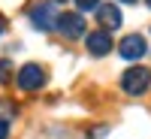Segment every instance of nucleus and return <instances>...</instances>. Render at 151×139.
<instances>
[{"mask_svg": "<svg viewBox=\"0 0 151 139\" xmlns=\"http://www.w3.org/2000/svg\"><path fill=\"white\" fill-rule=\"evenodd\" d=\"M148 85H151V70H145V67H130V70H124V76H121V91L130 94V97L145 94Z\"/></svg>", "mask_w": 151, "mask_h": 139, "instance_id": "nucleus-1", "label": "nucleus"}, {"mask_svg": "<svg viewBox=\"0 0 151 139\" xmlns=\"http://www.w3.org/2000/svg\"><path fill=\"white\" fill-rule=\"evenodd\" d=\"M15 82H18L21 91H40L45 85V70L40 64H24L18 70V76H15Z\"/></svg>", "mask_w": 151, "mask_h": 139, "instance_id": "nucleus-2", "label": "nucleus"}, {"mask_svg": "<svg viewBox=\"0 0 151 139\" xmlns=\"http://www.w3.org/2000/svg\"><path fill=\"white\" fill-rule=\"evenodd\" d=\"M30 21L36 30H52L58 24V12H55V3L52 0H42V3H36L30 9Z\"/></svg>", "mask_w": 151, "mask_h": 139, "instance_id": "nucleus-3", "label": "nucleus"}, {"mask_svg": "<svg viewBox=\"0 0 151 139\" xmlns=\"http://www.w3.org/2000/svg\"><path fill=\"white\" fill-rule=\"evenodd\" d=\"M55 27L64 33L67 40H79V36L85 33V18H82V12H64V15H58Z\"/></svg>", "mask_w": 151, "mask_h": 139, "instance_id": "nucleus-4", "label": "nucleus"}, {"mask_svg": "<svg viewBox=\"0 0 151 139\" xmlns=\"http://www.w3.org/2000/svg\"><path fill=\"white\" fill-rule=\"evenodd\" d=\"M145 52H148V42H145V36H139V33L124 36L121 45H118V55L124 60H139V58H145Z\"/></svg>", "mask_w": 151, "mask_h": 139, "instance_id": "nucleus-5", "label": "nucleus"}, {"mask_svg": "<svg viewBox=\"0 0 151 139\" xmlns=\"http://www.w3.org/2000/svg\"><path fill=\"white\" fill-rule=\"evenodd\" d=\"M85 45H88V52H91L94 58H103V55H109L112 52V36H109V30L103 27V30H94V33H88V40H85Z\"/></svg>", "mask_w": 151, "mask_h": 139, "instance_id": "nucleus-6", "label": "nucleus"}, {"mask_svg": "<svg viewBox=\"0 0 151 139\" xmlns=\"http://www.w3.org/2000/svg\"><path fill=\"white\" fill-rule=\"evenodd\" d=\"M97 21L103 24L106 30H115V27H121V9H118V3H106V6H97Z\"/></svg>", "mask_w": 151, "mask_h": 139, "instance_id": "nucleus-7", "label": "nucleus"}, {"mask_svg": "<svg viewBox=\"0 0 151 139\" xmlns=\"http://www.w3.org/2000/svg\"><path fill=\"white\" fill-rule=\"evenodd\" d=\"M76 6H79V12H94L100 6V0H76Z\"/></svg>", "mask_w": 151, "mask_h": 139, "instance_id": "nucleus-8", "label": "nucleus"}, {"mask_svg": "<svg viewBox=\"0 0 151 139\" xmlns=\"http://www.w3.org/2000/svg\"><path fill=\"white\" fill-rule=\"evenodd\" d=\"M6 79H9V64L0 60V82H6Z\"/></svg>", "mask_w": 151, "mask_h": 139, "instance_id": "nucleus-9", "label": "nucleus"}, {"mask_svg": "<svg viewBox=\"0 0 151 139\" xmlns=\"http://www.w3.org/2000/svg\"><path fill=\"white\" fill-rule=\"evenodd\" d=\"M6 136H9V121L0 118V139H6Z\"/></svg>", "mask_w": 151, "mask_h": 139, "instance_id": "nucleus-10", "label": "nucleus"}, {"mask_svg": "<svg viewBox=\"0 0 151 139\" xmlns=\"http://www.w3.org/2000/svg\"><path fill=\"white\" fill-rule=\"evenodd\" d=\"M118 3H136V0H118Z\"/></svg>", "mask_w": 151, "mask_h": 139, "instance_id": "nucleus-11", "label": "nucleus"}, {"mask_svg": "<svg viewBox=\"0 0 151 139\" xmlns=\"http://www.w3.org/2000/svg\"><path fill=\"white\" fill-rule=\"evenodd\" d=\"M0 33H3V18H0Z\"/></svg>", "mask_w": 151, "mask_h": 139, "instance_id": "nucleus-12", "label": "nucleus"}, {"mask_svg": "<svg viewBox=\"0 0 151 139\" xmlns=\"http://www.w3.org/2000/svg\"><path fill=\"white\" fill-rule=\"evenodd\" d=\"M145 3H148V9H151V0H145Z\"/></svg>", "mask_w": 151, "mask_h": 139, "instance_id": "nucleus-13", "label": "nucleus"}]
</instances>
